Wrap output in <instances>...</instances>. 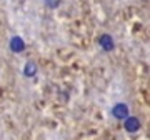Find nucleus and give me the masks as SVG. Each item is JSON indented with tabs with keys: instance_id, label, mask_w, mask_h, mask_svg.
I'll use <instances>...</instances> for the list:
<instances>
[{
	"instance_id": "nucleus-1",
	"label": "nucleus",
	"mask_w": 150,
	"mask_h": 140,
	"mask_svg": "<svg viewBox=\"0 0 150 140\" xmlns=\"http://www.w3.org/2000/svg\"><path fill=\"white\" fill-rule=\"evenodd\" d=\"M22 47H23V45H22V40H20V38H13V40H12V49L15 50V52H20Z\"/></svg>"
}]
</instances>
